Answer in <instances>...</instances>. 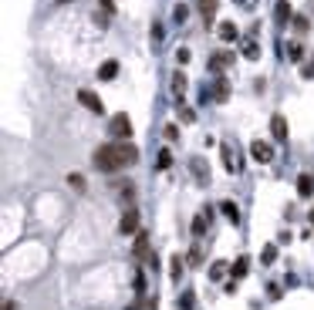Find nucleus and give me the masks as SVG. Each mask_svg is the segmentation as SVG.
<instances>
[{
	"mask_svg": "<svg viewBox=\"0 0 314 310\" xmlns=\"http://www.w3.org/2000/svg\"><path fill=\"white\" fill-rule=\"evenodd\" d=\"M287 54H291V61H301V57H304V47L301 44H291V47H287Z\"/></svg>",
	"mask_w": 314,
	"mask_h": 310,
	"instance_id": "nucleus-31",
	"label": "nucleus"
},
{
	"mask_svg": "<svg viewBox=\"0 0 314 310\" xmlns=\"http://www.w3.org/2000/svg\"><path fill=\"white\" fill-rule=\"evenodd\" d=\"M270 135H274V142H287L291 128H287V118H284V115H274V118H270Z\"/></svg>",
	"mask_w": 314,
	"mask_h": 310,
	"instance_id": "nucleus-6",
	"label": "nucleus"
},
{
	"mask_svg": "<svg viewBox=\"0 0 314 310\" xmlns=\"http://www.w3.org/2000/svg\"><path fill=\"white\" fill-rule=\"evenodd\" d=\"M307 219H311V226H314V209H311V212H307Z\"/></svg>",
	"mask_w": 314,
	"mask_h": 310,
	"instance_id": "nucleus-40",
	"label": "nucleus"
},
{
	"mask_svg": "<svg viewBox=\"0 0 314 310\" xmlns=\"http://www.w3.org/2000/svg\"><path fill=\"white\" fill-rule=\"evenodd\" d=\"M274 17H277V24H287V21H294L291 4H287V0H277V7H274Z\"/></svg>",
	"mask_w": 314,
	"mask_h": 310,
	"instance_id": "nucleus-13",
	"label": "nucleus"
},
{
	"mask_svg": "<svg viewBox=\"0 0 314 310\" xmlns=\"http://www.w3.org/2000/svg\"><path fill=\"white\" fill-rule=\"evenodd\" d=\"M182 270H186V260H182L179 253H176L172 260H169V277H172V280H179V277H182Z\"/></svg>",
	"mask_w": 314,
	"mask_h": 310,
	"instance_id": "nucleus-17",
	"label": "nucleus"
},
{
	"mask_svg": "<svg viewBox=\"0 0 314 310\" xmlns=\"http://www.w3.org/2000/svg\"><path fill=\"white\" fill-rule=\"evenodd\" d=\"M277 260V246L270 243V246H264V253H260V263H274Z\"/></svg>",
	"mask_w": 314,
	"mask_h": 310,
	"instance_id": "nucleus-23",
	"label": "nucleus"
},
{
	"mask_svg": "<svg viewBox=\"0 0 314 310\" xmlns=\"http://www.w3.org/2000/svg\"><path fill=\"white\" fill-rule=\"evenodd\" d=\"M68 186H71V189H78V192H85V179H81L78 172H71V176H68Z\"/></svg>",
	"mask_w": 314,
	"mask_h": 310,
	"instance_id": "nucleus-27",
	"label": "nucleus"
},
{
	"mask_svg": "<svg viewBox=\"0 0 314 310\" xmlns=\"http://www.w3.org/2000/svg\"><path fill=\"white\" fill-rule=\"evenodd\" d=\"M297 196H301V199H311L314 196V176L311 172H301V176H297Z\"/></svg>",
	"mask_w": 314,
	"mask_h": 310,
	"instance_id": "nucleus-8",
	"label": "nucleus"
},
{
	"mask_svg": "<svg viewBox=\"0 0 314 310\" xmlns=\"http://www.w3.org/2000/svg\"><path fill=\"white\" fill-rule=\"evenodd\" d=\"M216 34H220V41H226V44L240 37V31H236V24H233V21H223L220 27H216Z\"/></svg>",
	"mask_w": 314,
	"mask_h": 310,
	"instance_id": "nucleus-10",
	"label": "nucleus"
},
{
	"mask_svg": "<svg viewBox=\"0 0 314 310\" xmlns=\"http://www.w3.org/2000/svg\"><path fill=\"white\" fill-rule=\"evenodd\" d=\"M98 4H101V14H108V17L115 14V4H112V0H98Z\"/></svg>",
	"mask_w": 314,
	"mask_h": 310,
	"instance_id": "nucleus-37",
	"label": "nucleus"
},
{
	"mask_svg": "<svg viewBox=\"0 0 314 310\" xmlns=\"http://www.w3.org/2000/svg\"><path fill=\"white\" fill-rule=\"evenodd\" d=\"M294 31H307V17H294Z\"/></svg>",
	"mask_w": 314,
	"mask_h": 310,
	"instance_id": "nucleus-38",
	"label": "nucleus"
},
{
	"mask_svg": "<svg viewBox=\"0 0 314 310\" xmlns=\"http://www.w3.org/2000/svg\"><path fill=\"white\" fill-rule=\"evenodd\" d=\"M247 270H250V260H247V256H240V260H236V263L230 266L233 280H243V277H247Z\"/></svg>",
	"mask_w": 314,
	"mask_h": 310,
	"instance_id": "nucleus-18",
	"label": "nucleus"
},
{
	"mask_svg": "<svg viewBox=\"0 0 314 310\" xmlns=\"http://www.w3.org/2000/svg\"><path fill=\"white\" fill-rule=\"evenodd\" d=\"M220 212H223V216H226L230 222H233V226L240 222V206H236V202H230V199H226V202H220Z\"/></svg>",
	"mask_w": 314,
	"mask_h": 310,
	"instance_id": "nucleus-16",
	"label": "nucleus"
},
{
	"mask_svg": "<svg viewBox=\"0 0 314 310\" xmlns=\"http://www.w3.org/2000/svg\"><path fill=\"white\" fill-rule=\"evenodd\" d=\"M169 138V142H176V138H179V128H176V125H166V132H162Z\"/></svg>",
	"mask_w": 314,
	"mask_h": 310,
	"instance_id": "nucleus-35",
	"label": "nucleus"
},
{
	"mask_svg": "<svg viewBox=\"0 0 314 310\" xmlns=\"http://www.w3.org/2000/svg\"><path fill=\"white\" fill-rule=\"evenodd\" d=\"M190 47H179V51H176V61H179V64H186V61H190Z\"/></svg>",
	"mask_w": 314,
	"mask_h": 310,
	"instance_id": "nucleus-36",
	"label": "nucleus"
},
{
	"mask_svg": "<svg viewBox=\"0 0 314 310\" xmlns=\"http://www.w3.org/2000/svg\"><path fill=\"white\" fill-rule=\"evenodd\" d=\"M250 159L254 162H260V166H267V162H274V145L270 142H250Z\"/></svg>",
	"mask_w": 314,
	"mask_h": 310,
	"instance_id": "nucleus-3",
	"label": "nucleus"
},
{
	"mask_svg": "<svg viewBox=\"0 0 314 310\" xmlns=\"http://www.w3.org/2000/svg\"><path fill=\"white\" fill-rule=\"evenodd\" d=\"M115 74H118V61H105L98 67V81H115Z\"/></svg>",
	"mask_w": 314,
	"mask_h": 310,
	"instance_id": "nucleus-15",
	"label": "nucleus"
},
{
	"mask_svg": "<svg viewBox=\"0 0 314 310\" xmlns=\"http://www.w3.org/2000/svg\"><path fill=\"white\" fill-rule=\"evenodd\" d=\"M91 162H95V169H98V172H105V176H112V172L125 169L122 152H118V142H105V145H98V148H95V155H91Z\"/></svg>",
	"mask_w": 314,
	"mask_h": 310,
	"instance_id": "nucleus-1",
	"label": "nucleus"
},
{
	"mask_svg": "<svg viewBox=\"0 0 314 310\" xmlns=\"http://www.w3.org/2000/svg\"><path fill=\"white\" fill-rule=\"evenodd\" d=\"M179 118H182L186 125H193V122H196V111H193V108H182V111H179Z\"/></svg>",
	"mask_w": 314,
	"mask_h": 310,
	"instance_id": "nucleus-32",
	"label": "nucleus"
},
{
	"mask_svg": "<svg viewBox=\"0 0 314 310\" xmlns=\"http://www.w3.org/2000/svg\"><path fill=\"white\" fill-rule=\"evenodd\" d=\"M118 232H122V236L139 232V209H135V206H129V209L122 212V219H118Z\"/></svg>",
	"mask_w": 314,
	"mask_h": 310,
	"instance_id": "nucleus-4",
	"label": "nucleus"
},
{
	"mask_svg": "<svg viewBox=\"0 0 314 310\" xmlns=\"http://www.w3.org/2000/svg\"><path fill=\"white\" fill-rule=\"evenodd\" d=\"M226 273H230V263H226V260H216V263L210 266V280H223Z\"/></svg>",
	"mask_w": 314,
	"mask_h": 310,
	"instance_id": "nucleus-19",
	"label": "nucleus"
},
{
	"mask_svg": "<svg viewBox=\"0 0 314 310\" xmlns=\"http://www.w3.org/2000/svg\"><path fill=\"white\" fill-rule=\"evenodd\" d=\"M193 303H196V293H193V290H186V293L179 297V307L182 310H193Z\"/></svg>",
	"mask_w": 314,
	"mask_h": 310,
	"instance_id": "nucleus-26",
	"label": "nucleus"
},
{
	"mask_svg": "<svg viewBox=\"0 0 314 310\" xmlns=\"http://www.w3.org/2000/svg\"><path fill=\"white\" fill-rule=\"evenodd\" d=\"M301 78H304V81H311V78H314V61H307V64L301 67Z\"/></svg>",
	"mask_w": 314,
	"mask_h": 310,
	"instance_id": "nucleus-34",
	"label": "nucleus"
},
{
	"mask_svg": "<svg viewBox=\"0 0 314 310\" xmlns=\"http://www.w3.org/2000/svg\"><path fill=\"white\" fill-rule=\"evenodd\" d=\"M226 64H233V54H230V51H216V54L210 57V71H213V74H220Z\"/></svg>",
	"mask_w": 314,
	"mask_h": 310,
	"instance_id": "nucleus-9",
	"label": "nucleus"
},
{
	"mask_svg": "<svg viewBox=\"0 0 314 310\" xmlns=\"http://www.w3.org/2000/svg\"><path fill=\"white\" fill-rule=\"evenodd\" d=\"M243 57H250V61H257V57H260V47L254 44V41H247V47H243Z\"/></svg>",
	"mask_w": 314,
	"mask_h": 310,
	"instance_id": "nucleus-28",
	"label": "nucleus"
},
{
	"mask_svg": "<svg viewBox=\"0 0 314 310\" xmlns=\"http://www.w3.org/2000/svg\"><path fill=\"white\" fill-rule=\"evenodd\" d=\"M226 98H230V88H226L223 78H220V81L213 85V101H226Z\"/></svg>",
	"mask_w": 314,
	"mask_h": 310,
	"instance_id": "nucleus-22",
	"label": "nucleus"
},
{
	"mask_svg": "<svg viewBox=\"0 0 314 310\" xmlns=\"http://www.w3.org/2000/svg\"><path fill=\"white\" fill-rule=\"evenodd\" d=\"M172 17H176V24H182L186 17H190V7H186V4H179V7L172 11Z\"/></svg>",
	"mask_w": 314,
	"mask_h": 310,
	"instance_id": "nucleus-29",
	"label": "nucleus"
},
{
	"mask_svg": "<svg viewBox=\"0 0 314 310\" xmlns=\"http://www.w3.org/2000/svg\"><path fill=\"white\" fill-rule=\"evenodd\" d=\"M220 155H223V166H226V172H236V162H233V148L230 145H220Z\"/></svg>",
	"mask_w": 314,
	"mask_h": 310,
	"instance_id": "nucleus-20",
	"label": "nucleus"
},
{
	"mask_svg": "<svg viewBox=\"0 0 314 310\" xmlns=\"http://www.w3.org/2000/svg\"><path fill=\"white\" fill-rule=\"evenodd\" d=\"M4 310H17V303H14V300H4Z\"/></svg>",
	"mask_w": 314,
	"mask_h": 310,
	"instance_id": "nucleus-39",
	"label": "nucleus"
},
{
	"mask_svg": "<svg viewBox=\"0 0 314 310\" xmlns=\"http://www.w3.org/2000/svg\"><path fill=\"white\" fill-rule=\"evenodd\" d=\"M118 152H122L125 166H135V162H139V148H135L132 142H118Z\"/></svg>",
	"mask_w": 314,
	"mask_h": 310,
	"instance_id": "nucleus-11",
	"label": "nucleus"
},
{
	"mask_svg": "<svg viewBox=\"0 0 314 310\" xmlns=\"http://www.w3.org/2000/svg\"><path fill=\"white\" fill-rule=\"evenodd\" d=\"M108 135H112L115 142H129V138H132V122H129V115H112Z\"/></svg>",
	"mask_w": 314,
	"mask_h": 310,
	"instance_id": "nucleus-2",
	"label": "nucleus"
},
{
	"mask_svg": "<svg viewBox=\"0 0 314 310\" xmlns=\"http://www.w3.org/2000/svg\"><path fill=\"white\" fill-rule=\"evenodd\" d=\"M135 256H142V260H149V232H135Z\"/></svg>",
	"mask_w": 314,
	"mask_h": 310,
	"instance_id": "nucleus-14",
	"label": "nucleus"
},
{
	"mask_svg": "<svg viewBox=\"0 0 314 310\" xmlns=\"http://www.w3.org/2000/svg\"><path fill=\"white\" fill-rule=\"evenodd\" d=\"M118 196H122V202H129V206H132V199H135V186H132V182H125Z\"/></svg>",
	"mask_w": 314,
	"mask_h": 310,
	"instance_id": "nucleus-24",
	"label": "nucleus"
},
{
	"mask_svg": "<svg viewBox=\"0 0 314 310\" xmlns=\"http://www.w3.org/2000/svg\"><path fill=\"white\" fill-rule=\"evenodd\" d=\"M78 101H81V105H85V108L91 111V115H105V101H101L98 95H95V91L81 88V91H78Z\"/></svg>",
	"mask_w": 314,
	"mask_h": 310,
	"instance_id": "nucleus-5",
	"label": "nucleus"
},
{
	"mask_svg": "<svg viewBox=\"0 0 314 310\" xmlns=\"http://www.w3.org/2000/svg\"><path fill=\"white\" fill-rule=\"evenodd\" d=\"M186 263H190V266H200V263H203V250H200V246H193V250H190Z\"/></svg>",
	"mask_w": 314,
	"mask_h": 310,
	"instance_id": "nucleus-25",
	"label": "nucleus"
},
{
	"mask_svg": "<svg viewBox=\"0 0 314 310\" xmlns=\"http://www.w3.org/2000/svg\"><path fill=\"white\" fill-rule=\"evenodd\" d=\"M172 91H176V98H182V95H186V74H182V71H176V74H172Z\"/></svg>",
	"mask_w": 314,
	"mask_h": 310,
	"instance_id": "nucleus-21",
	"label": "nucleus"
},
{
	"mask_svg": "<svg viewBox=\"0 0 314 310\" xmlns=\"http://www.w3.org/2000/svg\"><path fill=\"white\" fill-rule=\"evenodd\" d=\"M216 4H220V0H200V14H203V24H206V27H210L213 17H216Z\"/></svg>",
	"mask_w": 314,
	"mask_h": 310,
	"instance_id": "nucleus-12",
	"label": "nucleus"
},
{
	"mask_svg": "<svg viewBox=\"0 0 314 310\" xmlns=\"http://www.w3.org/2000/svg\"><path fill=\"white\" fill-rule=\"evenodd\" d=\"M210 219H213V209H210V206H206V209L203 212H196V216H193V236H203V232L210 229Z\"/></svg>",
	"mask_w": 314,
	"mask_h": 310,
	"instance_id": "nucleus-7",
	"label": "nucleus"
},
{
	"mask_svg": "<svg viewBox=\"0 0 314 310\" xmlns=\"http://www.w3.org/2000/svg\"><path fill=\"white\" fill-rule=\"evenodd\" d=\"M132 283H135V290H139V293H146V273H135Z\"/></svg>",
	"mask_w": 314,
	"mask_h": 310,
	"instance_id": "nucleus-33",
	"label": "nucleus"
},
{
	"mask_svg": "<svg viewBox=\"0 0 314 310\" xmlns=\"http://www.w3.org/2000/svg\"><path fill=\"white\" fill-rule=\"evenodd\" d=\"M159 169H169L172 166V155H169V148H162V152H159V162H156Z\"/></svg>",
	"mask_w": 314,
	"mask_h": 310,
	"instance_id": "nucleus-30",
	"label": "nucleus"
}]
</instances>
